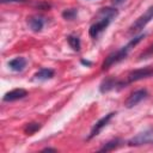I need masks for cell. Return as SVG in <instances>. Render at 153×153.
<instances>
[{"label":"cell","mask_w":153,"mask_h":153,"mask_svg":"<svg viewBox=\"0 0 153 153\" xmlns=\"http://www.w3.org/2000/svg\"><path fill=\"white\" fill-rule=\"evenodd\" d=\"M147 96H148V92H147V90H146V88L136 90V91H134V92H133V93H131V94L126 99L124 105H126V108L131 109V108L136 106L139 103H141L143 99H146V98H147Z\"/></svg>","instance_id":"5"},{"label":"cell","mask_w":153,"mask_h":153,"mask_svg":"<svg viewBox=\"0 0 153 153\" xmlns=\"http://www.w3.org/2000/svg\"><path fill=\"white\" fill-rule=\"evenodd\" d=\"M153 76V68L152 67H143V68H137V69H134L131 72L128 73L127 75V80L124 81V84H130V82H135V81H139V80H142V79H146V78H151Z\"/></svg>","instance_id":"4"},{"label":"cell","mask_w":153,"mask_h":153,"mask_svg":"<svg viewBox=\"0 0 153 153\" xmlns=\"http://www.w3.org/2000/svg\"><path fill=\"white\" fill-rule=\"evenodd\" d=\"M143 37H145V33H143V35L141 33V35H139V36H135L131 41L128 42V44H126V45L122 47L121 49H118V50L111 53L110 55H108V56L105 57V60L103 61V63H102V69H103V71H106V69H109L111 66H114L115 63H117V62L124 60V59L127 57L128 53L131 50V48H134Z\"/></svg>","instance_id":"2"},{"label":"cell","mask_w":153,"mask_h":153,"mask_svg":"<svg viewBox=\"0 0 153 153\" xmlns=\"http://www.w3.org/2000/svg\"><path fill=\"white\" fill-rule=\"evenodd\" d=\"M114 116H115V112H110V114H108V115L103 116L102 118H99V120L94 123V126L92 127L91 133H90V135H88V137H87V139L90 140V139H92V137L97 136V135L102 131V129H103L105 126H108V123L110 122V120H111Z\"/></svg>","instance_id":"7"},{"label":"cell","mask_w":153,"mask_h":153,"mask_svg":"<svg viewBox=\"0 0 153 153\" xmlns=\"http://www.w3.org/2000/svg\"><path fill=\"white\" fill-rule=\"evenodd\" d=\"M121 140L120 139H115V140H111V141H109V142H106L99 151L100 152H109V151H112V149H115V148H117L120 145H121Z\"/></svg>","instance_id":"13"},{"label":"cell","mask_w":153,"mask_h":153,"mask_svg":"<svg viewBox=\"0 0 153 153\" xmlns=\"http://www.w3.org/2000/svg\"><path fill=\"white\" fill-rule=\"evenodd\" d=\"M54 71L53 69H50V68H41L36 74H35V78L37 79V80H42V81H44V80H48V79H51L53 76H54Z\"/></svg>","instance_id":"12"},{"label":"cell","mask_w":153,"mask_h":153,"mask_svg":"<svg viewBox=\"0 0 153 153\" xmlns=\"http://www.w3.org/2000/svg\"><path fill=\"white\" fill-rule=\"evenodd\" d=\"M67 41H68V44L71 45V48L73 50H75V51H79L80 50V39H79L78 36L71 35V36L67 37Z\"/></svg>","instance_id":"14"},{"label":"cell","mask_w":153,"mask_h":153,"mask_svg":"<svg viewBox=\"0 0 153 153\" xmlns=\"http://www.w3.org/2000/svg\"><path fill=\"white\" fill-rule=\"evenodd\" d=\"M123 86H126L123 80H118V79H114V78H106L105 80L102 81L99 90H100V92L105 93V92H109L111 90H115L117 87H123Z\"/></svg>","instance_id":"8"},{"label":"cell","mask_w":153,"mask_h":153,"mask_svg":"<svg viewBox=\"0 0 153 153\" xmlns=\"http://www.w3.org/2000/svg\"><path fill=\"white\" fill-rule=\"evenodd\" d=\"M78 14V11L75 8H68V10H65L62 12V17L67 20H73Z\"/></svg>","instance_id":"16"},{"label":"cell","mask_w":153,"mask_h":153,"mask_svg":"<svg viewBox=\"0 0 153 153\" xmlns=\"http://www.w3.org/2000/svg\"><path fill=\"white\" fill-rule=\"evenodd\" d=\"M27 25L33 32H39L44 26V18L41 16H30L27 18Z\"/></svg>","instance_id":"10"},{"label":"cell","mask_w":153,"mask_h":153,"mask_svg":"<svg viewBox=\"0 0 153 153\" xmlns=\"http://www.w3.org/2000/svg\"><path fill=\"white\" fill-rule=\"evenodd\" d=\"M41 128V124L39 123H36V122H31V123H27L24 128V131L26 135H33L38 129Z\"/></svg>","instance_id":"15"},{"label":"cell","mask_w":153,"mask_h":153,"mask_svg":"<svg viewBox=\"0 0 153 153\" xmlns=\"http://www.w3.org/2000/svg\"><path fill=\"white\" fill-rule=\"evenodd\" d=\"M2 4H8V2H22V1H25V0H0Z\"/></svg>","instance_id":"18"},{"label":"cell","mask_w":153,"mask_h":153,"mask_svg":"<svg viewBox=\"0 0 153 153\" xmlns=\"http://www.w3.org/2000/svg\"><path fill=\"white\" fill-rule=\"evenodd\" d=\"M152 55H153V44L149 45V47L140 55V59H147V57H149V56H152Z\"/></svg>","instance_id":"17"},{"label":"cell","mask_w":153,"mask_h":153,"mask_svg":"<svg viewBox=\"0 0 153 153\" xmlns=\"http://www.w3.org/2000/svg\"><path fill=\"white\" fill-rule=\"evenodd\" d=\"M153 19V5L149 6L139 18L135 19V22L129 26L128 32L130 35H136L137 32H140L142 29H145V26Z\"/></svg>","instance_id":"3"},{"label":"cell","mask_w":153,"mask_h":153,"mask_svg":"<svg viewBox=\"0 0 153 153\" xmlns=\"http://www.w3.org/2000/svg\"><path fill=\"white\" fill-rule=\"evenodd\" d=\"M153 142V129L149 128L145 130L143 133L137 134L135 137L128 141L129 146H141V145H148Z\"/></svg>","instance_id":"6"},{"label":"cell","mask_w":153,"mask_h":153,"mask_svg":"<svg viewBox=\"0 0 153 153\" xmlns=\"http://www.w3.org/2000/svg\"><path fill=\"white\" fill-rule=\"evenodd\" d=\"M126 0H112V4L114 5H122Z\"/></svg>","instance_id":"19"},{"label":"cell","mask_w":153,"mask_h":153,"mask_svg":"<svg viewBox=\"0 0 153 153\" xmlns=\"http://www.w3.org/2000/svg\"><path fill=\"white\" fill-rule=\"evenodd\" d=\"M117 16H118V11L116 8H112V7L100 8L94 17V22L91 24L88 29L90 36L92 38H97Z\"/></svg>","instance_id":"1"},{"label":"cell","mask_w":153,"mask_h":153,"mask_svg":"<svg viewBox=\"0 0 153 153\" xmlns=\"http://www.w3.org/2000/svg\"><path fill=\"white\" fill-rule=\"evenodd\" d=\"M43 151H53V152H56V149H55V148H49V147H48V148H44Z\"/></svg>","instance_id":"20"},{"label":"cell","mask_w":153,"mask_h":153,"mask_svg":"<svg viewBox=\"0 0 153 153\" xmlns=\"http://www.w3.org/2000/svg\"><path fill=\"white\" fill-rule=\"evenodd\" d=\"M8 67L14 71V72H22L25 66H26V59L23 57V56H19V57H14L12 59L11 61H8Z\"/></svg>","instance_id":"11"},{"label":"cell","mask_w":153,"mask_h":153,"mask_svg":"<svg viewBox=\"0 0 153 153\" xmlns=\"http://www.w3.org/2000/svg\"><path fill=\"white\" fill-rule=\"evenodd\" d=\"M27 96V91L24 90V88H14V90H11L10 92L5 93V96L2 97V100L4 102H16V100H19V99H23Z\"/></svg>","instance_id":"9"}]
</instances>
